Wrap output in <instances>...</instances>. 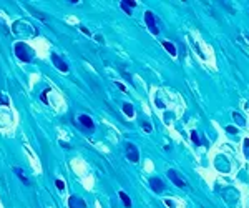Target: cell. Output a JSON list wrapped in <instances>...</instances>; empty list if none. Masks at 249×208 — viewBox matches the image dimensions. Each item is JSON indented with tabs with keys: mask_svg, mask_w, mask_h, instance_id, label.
<instances>
[{
	"mask_svg": "<svg viewBox=\"0 0 249 208\" xmlns=\"http://www.w3.org/2000/svg\"><path fill=\"white\" fill-rule=\"evenodd\" d=\"M15 55H17L18 60L27 62V63L33 60V50H32L27 44H22V42L15 44Z\"/></svg>",
	"mask_w": 249,
	"mask_h": 208,
	"instance_id": "cell-1",
	"label": "cell"
},
{
	"mask_svg": "<svg viewBox=\"0 0 249 208\" xmlns=\"http://www.w3.org/2000/svg\"><path fill=\"white\" fill-rule=\"evenodd\" d=\"M145 22H146L148 29H150V32H151L153 35L160 34V29H158V23H156V17H155V13H153V12H150V10H146V12H145Z\"/></svg>",
	"mask_w": 249,
	"mask_h": 208,
	"instance_id": "cell-2",
	"label": "cell"
},
{
	"mask_svg": "<svg viewBox=\"0 0 249 208\" xmlns=\"http://www.w3.org/2000/svg\"><path fill=\"white\" fill-rule=\"evenodd\" d=\"M126 158H128L131 163H138L140 162V152H138V148H136V145H133V143H126Z\"/></svg>",
	"mask_w": 249,
	"mask_h": 208,
	"instance_id": "cell-3",
	"label": "cell"
},
{
	"mask_svg": "<svg viewBox=\"0 0 249 208\" xmlns=\"http://www.w3.org/2000/svg\"><path fill=\"white\" fill-rule=\"evenodd\" d=\"M168 178L171 180V182L176 185V186H179V188H184V186H186V182H184V180L179 177V173L176 172V170H168Z\"/></svg>",
	"mask_w": 249,
	"mask_h": 208,
	"instance_id": "cell-4",
	"label": "cell"
},
{
	"mask_svg": "<svg viewBox=\"0 0 249 208\" xmlns=\"http://www.w3.org/2000/svg\"><path fill=\"white\" fill-rule=\"evenodd\" d=\"M52 62H53V65H55L60 72H63V73H67L68 70H70V68H68V63L63 62L62 57L57 55V53H52Z\"/></svg>",
	"mask_w": 249,
	"mask_h": 208,
	"instance_id": "cell-5",
	"label": "cell"
},
{
	"mask_svg": "<svg viewBox=\"0 0 249 208\" xmlns=\"http://www.w3.org/2000/svg\"><path fill=\"white\" fill-rule=\"evenodd\" d=\"M68 206L70 208H87V203H85V200L80 198V196L72 195L70 198H68Z\"/></svg>",
	"mask_w": 249,
	"mask_h": 208,
	"instance_id": "cell-6",
	"label": "cell"
},
{
	"mask_svg": "<svg viewBox=\"0 0 249 208\" xmlns=\"http://www.w3.org/2000/svg\"><path fill=\"white\" fill-rule=\"evenodd\" d=\"M150 186L156 191V193H163V191H165V183H163V180L158 178V177L150 178Z\"/></svg>",
	"mask_w": 249,
	"mask_h": 208,
	"instance_id": "cell-7",
	"label": "cell"
},
{
	"mask_svg": "<svg viewBox=\"0 0 249 208\" xmlns=\"http://www.w3.org/2000/svg\"><path fill=\"white\" fill-rule=\"evenodd\" d=\"M236 45L239 47V49H241L242 52H244V53H247V55H249V42H247V40H246L241 34H237V35H236Z\"/></svg>",
	"mask_w": 249,
	"mask_h": 208,
	"instance_id": "cell-8",
	"label": "cell"
},
{
	"mask_svg": "<svg viewBox=\"0 0 249 208\" xmlns=\"http://www.w3.org/2000/svg\"><path fill=\"white\" fill-rule=\"evenodd\" d=\"M78 122H80V123L85 127V128H88L90 132H93L95 123H93L92 117H88V115H80V117H78Z\"/></svg>",
	"mask_w": 249,
	"mask_h": 208,
	"instance_id": "cell-9",
	"label": "cell"
},
{
	"mask_svg": "<svg viewBox=\"0 0 249 208\" xmlns=\"http://www.w3.org/2000/svg\"><path fill=\"white\" fill-rule=\"evenodd\" d=\"M216 168L222 170V172H229V165H227V160L224 157H216Z\"/></svg>",
	"mask_w": 249,
	"mask_h": 208,
	"instance_id": "cell-10",
	"label": "cell"
},
{
	"mask_svg": "<svg viewBox=\"0 0 249 208\" xmlns=\"http://www.w3.org/2000/svg\"><path fill=\"white\" fill-rule=\"evenodd\" d=\"M25 7H27V10H28V12H32L33 15H37V18H38V20H42V22H47V20H48V18H47V15H45V13L38 12V10H37V8L30 7V5H25Z\"/></svg>",
	"mask_w": 249,
	"mask_h": 208,
	"instance_id": "cell-11",
	"label": "cell"
},
{
	"mask_svg": "<svg viewBox=\"0 0 249 208\" xmlns=\"http://www.w3.org/2000/svg\"><path fill=\"white\" fill-rule=\"evenodd\" d=\"M161 44H163V47H165V49H166V50H168L169 53H171L173 57H176V47H174V45L171 44V42L165 40V42H161Z\"/></svg>",
	"mask_w": 249,
	"mask_h": 208,
	"instance_id": "cell-12",
	"label": "cell"
},
{
	"mask_svg": "<svg viewBox=\"0 0 249 208\" xmlns=\"http://www.w3.org/2000/svg\"><path fill=\"white\" fill-rule=\"evenodd\" d=\"M232 118H234V122L239 127H244L246 125V120H244V117H242L241 113H237V112H234V113H232Z\"/></svg>",
	"mask_w": 249,
	"mask_h": 208,
	"instance_id": "cell-13",
	"label": "cell"
},
{
	"mask_svg": "<svg viewBox=\"0 0 249 208\" xmlns=\"http://www.w3.org/2000/svg\"><path fill=\"white\" fill-rule=\"evenodd\" d=\"M13 173L17 175V177L22 180V182L25 183V185H28V180H27V177L23 175V172H22V168H18V167H13Z\"/></svg>",
	"mask_w": 249,
	"mask_h": 208,
	"instance_id": "cell-14",
	"label": "cell"
},
{
	"mask_svg": "<svg viewBox=\"0 0 249 208\" xmlns=\"http://www.w3.org/2000/svg\"><path fill=\"white\" fill-rule=\"evenodd\" d=\"M123 112H125V115H126V117H130V118L135 115V112H133V105H131V103H123Z\"/></svg>",
	"mask_w": 249,
	"mask_h": 208,
	"instance_id": "cell-15",
	"label": "cell"
},
{
	"mask_svg": "<svg viewBox=\"0 0 249 208\" xmlns=\"http://www.w3.org/2000/svg\"><path fill=\"white\" fill-rule=\"evenodd\" d=\"M120 198H121V201H123V205L126 208H131V200H130V196L126 195L125 191H120Z\"/></svg>",
	"mask_w": 249,
	"mask_h": 208,
	"instance_id": "cell-16",
	"label": "cell"
},
{
	"mask_svg": "<svg viewBox=\"0 0 249 208\" xmlns=\"http://www.w3.org/2000/svg\"><path fill=\"white\" fill-rule=\"evenodd\" d=\"M120 7H121V10H123V12H126V13H128V15H131V8H130L128 5L125 3V0H123V2L120 3Z\"/></svg>",
	"mask_w": 249,
	"mask_h": 208,
	"instance_id": "cell-17",
	"label": "cell"
},
{
	"mask_svg": "<svg viewBox=\"0 0 249 208\" xmlns=\"http://www.w3.org/2000/svg\"><path fill=\"white\" fill-rule=\"evenodd\" d=\"M48 92H50V90H45V92H42V95H40V100L45 105H48V98H47V93H48Z\"/></svg>",
	"mask_w": 249,
	"mask_h": 208,
	"instance_id": "cell-18",
	"label": "cell"
},
{
	"mask_svg": "<svg viewBox=\"0 0 249 208\" xmlns=\"http://www.w3.org/2000/svg\"><path fill=\"white\" fill-rule=\"evenodd\" d=\"M55 186L58 190H65V183H63V180H55Z\"/></svg>",
	"mask_w": 249,
	"mask_h": 208,
	"instance_id": "cell-19",
	"label": "cell"
},
{
	"mask_svg": "<svg viewBox=\"0 0 249 208\" xmlns=\"http://www.w3.org/2000/svg\"><path fill=\"white\" fill-rule=\"evenodd\" d=\"M191 140L196 143V145H199V143H201L199 142V137H198V133H196V132H191Z\"/></svg>",
	"mask_w": 249,
	"mask_h": 208,
	"instance_id": "cell-20",
	"label": "cell"
},
{
	"mask_svg": "<svg viewBox=\"0 0 249 208\" xmlns=\"http://www.w3.org/2000/svg\"><path fill=\"white\" fill-rule=\"evenodd\" d=\"M244 148H246V150H244V153H246V157L249 158V140H244Z\"/></svg>",
	"mask_w": 249,
	"mask_h": 208,
	"instance_id": "cell-21",
	"label": "cell"
},
{
	"mask_svg": "<svg viewBox=\"0 0 249 208\" xmlns=\"http://www.w3.org/2000/svg\"><path fill=\"white\" fill-rule=\"evenodd\" d=\"M141 125H143V128H145V132H148V133H150V132H151V125H148V123H146V122H143V123H141Z\"/></svg>",
	"mask_w": 249,
	"mask_h": 208,
	"instance_id": "cell-22",
	"label": "cell"
},
{
	"mask_svg": "<svg viewBox=\"0 0 249 208\" xmlns=\"http://www.w3.org/2000/svg\"><path fill=\"white\" fill-rule=\"evenodd\" d=\"M226 132H227V133H237V128H234V127H227Z\"/></svg>",
	"mask_w": 249,
	"mask_h": 208,
	"instance_id": "cell-23",
	"label": "cell"
},
{
	"mask_svg": "<svg viewBox=\"0 0 249 208\" xmlns=\"http://www.w3.org/2000/svg\"><path fill=\"white\" fill-rule=\"evenodd\" d=\"M80 30L83 32V34H85V35H88V37H90V30L87 29V27H80Z\"/></svg>",
	"mask_w": 249,
	"mask_h": 208,
	"instance_id": "cell-24",
	"label": "cell"
},
{
	"mask_svg": "<svg viewBox=\"0 0 249 208\" xmlns=\"http://www.w3.org/2000/svg\"><path fill=\"white\" fill-rule=\"evenodd\" d=\"M165 203H166V205H168L169 208H174V203H173L171 200H165Z\"/></svg>",
	"mask_w": 249,
	"mask_h": 208,
	"instance_id": "cell-25",
	"label": "cell"
},
{
	"mask_svg": "<svg viewBox=\"0 0 249 208\" xmlns=\"http://www.w3.org/2000/svg\"><path fill=\"white\" fill-rule=\"evenodd\" d=\"M121 75H125V78H128V80H131V77H130V73H126L125 70H121Z\"/></svg>",
	"mask_w": 249,
	"mask_h": 208,
	"instance_id": "cell-26",
	"label": "cell"
},
{
	"mask_svg": "<svg viewBox=\"0 0 249 208\" xmlns=\"http://www.w3.org/2000/svg\"><path fill=\"white\" fill-rule=\"evenodd\" d=\"M116 85H118V88H120V90H123V92H126V88H125V85H123V83H116Z\"/></svg>",
	"mask_w": 249,
	"mask_h": 208,
	"instance_id": "cell-27",
	"label": "cell"
},
{
	"mask_svg": "<svg viewBox=\"0 0 249 208\" xmlns=\"http://www.w3.org/2000/svg\"><path fill=\"white\" fill-rule=\"evenodd\" d=\"M97 40L100 42V44H103V42H105V40H103V37H102V35H97Z\"/></svg>",
	"mask_w": 249,
	"mask_h": 208,
	"instance_id": "cell-28",
	"label": "cell"
}]
</instances>
